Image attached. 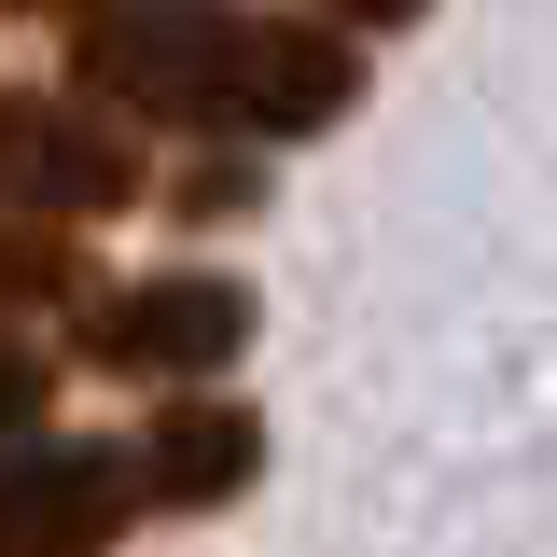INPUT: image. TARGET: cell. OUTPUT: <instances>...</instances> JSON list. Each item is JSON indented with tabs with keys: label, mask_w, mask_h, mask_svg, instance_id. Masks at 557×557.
Wrapping results in <instances>:
<instances>
[{
	"label": "cell",
	"mask_w": 557,
	"mask_h": 557,
	"mask_svg": "<svg viewBox=\"0 0 557 557\" xmlns=\"http://www.w3.org/2000/svg\"><path fill=\"white\" fill-rule=\"evenodd\" d=\"M84 98L139 126H223V139H321L362 98V42L321 14H251V0H112L84 42Z\"/></svg>",
	"instance_id": "6da1fadb"
},
{
	"label": "cell",
	"mask_w": 557,
	"mask_h": 557,
	"mask_svg": "<svg viewBox=\"0 0 557 557\" xmlns=\"http://www.w3.org/2000/svg\"><path fill=\"white\" fill-rule=\"evenodd\" d=\"M237 348H251V293L209 278V265L84 307V362H98V376H209V362H237Z\"/></svg>",
	"instance_id": "7a4b0ae2"
},
{
	"label": "cell",
	"mask_w": 557,
	"mask_h": 557,
	"mask_svg": "<svg viewBox=\"0 0 557 557\" xmlns=\"http://www.w3.org/2000/svg\"><path fill=\"white\" fill-rule=\"evenodd\" d=\"M139 516V446H14L0 460V557H112Z\"/></svg>",
	"instance_id": "3957f363"
},
{
	"label": "cell",
	"mask_w": 557,
	"mask_h": 557,
	"mask_svg": "<svg viewBox=\"0 0 557 557\" xmlns=\"http://www.w3.org/2000/svg\"><path fill=\"white\" fill-rule=\"evenodd\" d=\"M139 153L98 112H57V98H0V223H84V209H126Z\"/></svg>",
	"instance_id": "277c9868"
},
{
	"label": "cell",
	"mask_w": 557,
	"mask_h": 557,
	"mask_svg": "<svg viewBox=\"0 0 557 557\" xmlns=\"http://www.w3.org/2000/svg\"><path fill=\"white\" fill-rule=\"evenodd\" d=\"M251 460H265L251 405H168L153 432H139V502L209 516V502H237V487H251Z\"/></svg>",
	"instance_id": "5b68a950"
},
{
	"label": "cell",
	"mask_w": 557,
	"mask_h": 557,
	"mask_svg": "<svg viewBox=\"0 0 557 557\" xmlns=\"http://www.w3.org/2000/svg\"><path fill=\"white\" fill-rule=\"evenodd\" d=\"M84 293V251H70L57 223H0V321H28V307H70Z\"/></svg>",
	"instance_id": "8992f818"
},
{
	"label": "cell",
	"mask_w": 557,
	"mask_h": 557,
	"mask_svg": "<svg viewBox=\"0 0 557 557\" xmlns=\"http://www.w3.org/2000/svg\"><path fill=\"white\" fill-rule=\"evenodd\" d=\"M28 432H42V362L0 348V446H28Z\"/></svg>",
	"instance_id": "52a82bcc"
},
{
	"label": "cell",
	"mask_w": 557,
	"mask_h": 557,
	"mask_svg": "<svg viewBox=\"0 0 557 557\" xmlns=\"http://www.w3.org/2000/svg\"><path fill=\"white\" fill-rule=\"evenodd\" d=\"M432 0H321V28H418Z\"/></svg>",
	"instance_id": "ba28073f"
}]
</instances>
